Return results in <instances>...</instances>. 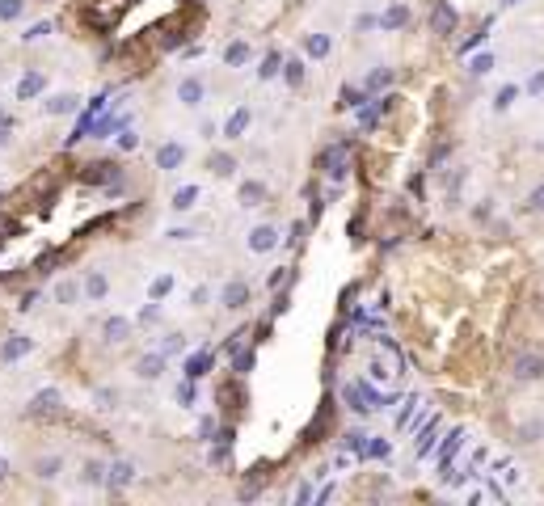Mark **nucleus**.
<instances>
[{"instance_id":"f257e3e1","label":"nucleus","mask_w":544,"mask_h":506,"mask_svg":"<svg viewBox=\"0 0 544 506\" xmlns=\"http://www.w3.org/2000/svg\"><path fill=\"white\" fill-rule=\"evenodd\" d=\"M371 342H376L371 380H376V384H393V380H401V375H406V355H401V346H397L388 333H376Z\"/></svg>"},{"instance_id":"f03ea898","label":"nucleus","mask_w":544,"mask_h":506,"mask_svg":"<svg viewBox=\"0 0 544 506\" xmlns=\"http://www.w3.org/2000/svg\"><path fill=\"white\" fill-rule=\"evenodd\" d=\"M342 401H346L355 414H380L384 405H393V397L380 393V388L367 384V380H346V384H342Z\"/></svg>"},{"instance_id":"7ed1b4c3","label":"nucleus","mask_w":544,"mask_h":506,"mask_svg":"<svg viewBox=\"0 0 544 506\" xmlns=\"http://www.w3.org/2000/svg\"><path fill=\"white\" fill-rule=\"evenodd\" d=\"M455 26H460V13H455L448 0H430V30L439 34V39H448L455 34Z\"/></svg>"},{"instance_id":"20e7f679","label":"nucleus","mask_w":544,"mask_h":506,"mask_svg":"<svg viewBox=\"0 0 544 506\" xmlns=\"http://www.w3.org/2000/svg\"><path fill=\"white\" fill-rule=\"evenodd\" d=\"M460 443H464V430H460V426L448 430V439H439V452H435V472H439V477H448V468H452Z\"/></svg>"},{"instance_id":"39448f33","label":"nucleus","mask_w":544,"mask_h":506,"mask_svg":"<svg viewBox=\"0 0 544 506\" xmlns=\"http://www.w3.org/2000/svg\"><path fill=\"white\" fill-rule=\"evenodd\" d=\"M439 435H443V418L435 414V418H430V422H426V426H422V430H418V443H413V456H418V460H422V456H430V452H435V443H439Z\"/></svg>"},{"instance_id":"423d86ee","label":"nucleus","mask_w":544,"mask_h":506,"mask_svg":"<svg viewBox=\"0 0 544 506\" xmlns=\"http://www.w3.org/2000/svg\"><path fill=\"white\" fill-rule=\"evenodd\" d=\"M220 304H224L228 313H241V308L249 304V283H245V278H232V283H224Z\"/></svg>"},{"instance_id":"0eeeda50","label":"nucleus","mask_w":544,"mask_h":506,"mask_svg":"<svg viewBox=\"0 0 544 506\" xmlns=\"http://www.w3.org/2000/svg\"><path fill=\"white\" fill-rule=\"evenodd\" d=\"M203 97H207V85H203L198 76H181V81H178V101H181V106L198 110V106H203Z\"/></svg>"},{"instance_id":"6e6552de","label":"nucleus","mask_w":544,"mask_h":506,"mask_svg":"<svg viewBox=\"0 0 544 506\" xmlns=\"http://www.w3.org/2000/svg\"><path fill=\"white\" fill-rule=\"evenodd\" d=\"M515 380H544V355H536V350H528V355H519L515 359Z\"/></svg>"},{"instance_id":"1a4fd4ad","label":"nucleus","mask_w":544,"mask_h":506,"mask_svg":"<svg viewBox=\"0 0 544 506\" xmlns=\"http://www.w3.org/2000/svg\"><path fill=\"white\" fill-rule=\"evenodd\" d=\"M329 418H333V401L325 397V405L317 410V418L308 422V430H304V443H321V435L329 430Z\"/></svg>"},{"instance_id":"9d476101","label":"nucleus","mask_w":544,"mask_h":506,"mask_svg":"<svg viewBox=\"0 0 544 506\" xmlns=\"http://www.w3.org/2000/svg\"><path fill=\"white\" fill-rule=\"evenodd\" d=\"M30 346H34V342H30L26 333H9V342L0 346V363H17L21 355H30Z\"/></svg>"},{"instance_id":"9b49d317","label":"nucleus","mask_w":544,"mask_h":506,"mask_svg":"<svg viewBox=\"0 0 544 506\" xmlns=\"http://www.w3.org/2000/svg\"><path fill=\"white\" fill-rule=\"evenodd\" d=\"M274 245H278V232H274L271 224H258V228L249 232V249H253V253H271Z\"/></svg>"},{"instance_id":"f8f14e48","label":"nucleus","mask_w":544,"mask_h":506,"mask_svg":"<svg viewBox=\"0 0 544 506\" xmlns=\"http://www.w3.org/2000/svg\"><path fill=\"white\" fill-rule=\"evenodd\" d=\"M271 198V190H266V182H241V207H262Z\"/></svg>"},{"instance_id":"ddd939ff","label":"nucleus","mask_w":544,"mask_h":506,"mask_svg":"<svg viewBox=\"0 0 544 506\" xmlns=\"http://www.w3.org/2000/svg\"><path fill=\"white\" fill-rule=\"evenodd\" d=\"M376 26L380 30H401V26H409V9L406 4H388L384 17H376Z\"/></svg>"},{"instance_id":"4468645a","label":"nucleus","mask_w":544,"mask_h":506,"mask_svg":"<svg viewBox=\"0 0 544 506\" xmlns=\"http://www.w3.org/2000/svg\"><path fill=\"white\" fill-rule=\"evenodd\" d=\"M161 371H165V355H161V350H152V355H143V359H139V363H136V375H139V380H156Z\"/></svg>"},{"instance_id":"2eb2a0df","label":"nucleus","mask_w":544,"mask_h":506,"mask_svg":"<svg viewBox=\"0 0 544 506\" xmlns=\"http://www.w3.org/2000/svg\"><path fill=\"white\" fill-rule=\"evenodd\" d=\"M181 161H186V148L181 143H161V152H156V165L169 173V169H178Z\"/></svg>"},{"instance_id":"dca6fc26","label":"nucleus","mask_w":544,"mask_h":506,"mask_svg":"<svg viewBox=\"0 0 544 506\" xmlns=\"http://www.w3.org/2000/svg\"><path fill=\"white\" fill-rule=\"evenodd\" d=\"M211 363H216V359H211V350L190 355V359H186V380H203V375L211 371Z\"/></svg>"},{"instance_id":"f3484780","label":"nucleus","mask_w":544,"mask_h":506,"mask_svg":"<svg viewBox=\"0 0 544 506\" xmlns=\"http://www.w3.org/2000/svg\"><path fill=\"white\" fill-rule=\"evenodd\" d=\"M127 338H131V321H127V317H110V321H106V342H110V346H119V342H127Z\"/></svg>"},{"instance_id":"a211bd4d","label":"nucleus","mask_w":544,"mask_h":506,"mask_svg":"<svg viewBox=\"0 0 544 506\" xmlns=\"http://www.w3.org/2000/svg\"><path fill=\"white\" fill-rule=\"evenodd\" d=\"M249 118H253V114H249V106H241V110L224 123V139H241V136H245V127H249Z\"/></svg>"},{"instance_id":"6ab92c4d","label":"nucleus","mask_w":544,"mask_h":506,"mask_svg":"<svg viewBox=\"0 0 544 506\" xmlns=\"http://www.w3.org/2000/svg\"><path fill=\"white\" fill-rule=\"evenodd\" d=\"M304 51H308L313 59H325V55L333 51V39H329V34H308V39H304Z\"/></svg>"},{"instance_id":"aec40b11","label":"nucleus","mask_w":544,"mask_h":506,"mask_svg":"<svg viewBox=\"0 0 544 506\" xmlns=\"http://www.w3.org/2000/svg\"><path fill=\"white\" fill-rule=\"evenodd\" d=\"M249 55H253V51H249V43H228V46H224V64H228V68L249 64Z\"/></svg>"},{"instance_id":"412c9836","label":"nucleus","mask_w":544,"mask_h":506,"mask_svg":"<svg viewBox=\"0 0 544 506\" xmlns=\"http://www.w3.org/2000/svg\"><path fill=\"white\" fill-rule=\"evenodd\" d=\"M85 178H89V182H114V178H119V169H114L110 161H101V165L93 161V165H85Z\"/></svg>"},{"instance_id":"4be33fe9","label":"nucleus","mask_w":544,"mask_h":506,"mask_svg":"<svg viewBox=\"0 0 544 506\" xmlns=\"http://www.w3.org/2000/svg\"><path fill=\"white\" fill-rule=\"evenodd\" d=\"M278 76H283L291 89H300V85H304V64H300V59H283V72H278Z\"/></svg>"},{"instance_id":"5701e85b","label":"nucleus","mask_w":544,"mask_h":506,"mask_svg":"<svg viewBox=\"0 0 544 506\" xmlns=\"http://www.w3.org/2000/svg\"><path fill=\"white\" fill-rule=\"evenodd\" d=\"M207 169H211L216 178H228V173L236 169V161H232L228 152H211V156H207Z\"/></svg>"},{"instance_id":"b1692460","label":"nucleus","mask_w":544,"mask_h":506,"mask_svg":"<svg viewBox=\"0 0 544 506\" xmlns=\"http://www.w3.org/2000/svg\"><path fill=\"white\" fill-rule=\"evenodd\" d=\"M55 405H59V393H55V388H43V393L30 401V414H51Z\"/></svg>"},{"instance_id":"393cba45","label":"nucleus","mask_w":544,"mask_h":506,"mask_svg":"<svg viewBox=\"0 0 544 506\" xmlns=\"http://www.w3.org/2000/svg\"><path fill=\"white\" fill-rule=\"evenodd\" d=\"M43 72H30V76H21V85H17V97H21V101H30V97H34V93H43Z\"/></svg>"},{"instance_id":"a878e982","label":"nucleus","mask_w":544,"mask_h":506,"mask_svg":"<svg viewBox=\"0 0 544 506\" xmlns=\"http://www.w3.org/2000/svg\"><path fill=\"white\" fill-rule=\"evenodd\" d=\"M76 110V97L72 93H55L51 101H46V114H72Z\"/></svg>"},{"instance_id":"bb28decb","label":"nucleus","mask_w":544,"mask_h":506,"mask_svg":"<svg viewBox=\"0 0 544 506\" xmlns=\"http://www.w3.org/2000/svg\"><path fill=\"white\" fill-rule=\"evenodd\" d=\"M278 72H283V55H278V51H266V59H262L258 76H262V81H274Z\"/></svg>"},{"instance_id":"cd10ccee","label":"nucleus","mask_w":544,"mask_h":506,"mask_svg":"<svg viewBox=\"0 0 544 506\" xmlns=\"http://www.w3.org/2000/svg\"><path fill=\"white\" fill-rule=\"evenodd\" d=\"M131 477H136V468H131V464H127V460H119V464H114V468H110V485H114V490H123V485H131Z\"/></svg>"},{"instance_id":"c85d7f7f","label":"nucleus","mask_w":544,"mask_h":506,"mask_svg":"<svg viewBox=\"0 0 544 506\" xmlns=\"http://www.w3.org/2000/svg\"><path fill=\"white\" fill-rule=\"evenodd\" d=\"M384 456H388V443H384V439H371V443L363 439V447H359V460H384Z\"/></svg>"},{"instance_id":"c756f323","label":"nucleus","mask_w":544,"mask_h":506,"mask_svg":"<svg viewBox=\"0 0 544 506\" xmlns=\"http://www.w3.org/2000/svg\"><path fill=\"white\" fill-rule=\"evenodd\" d=\"M194 203H198V186H181L173 194V211H190Z\"/></svg>"},{"instance_id":"7c9ffc66","label":"nucleus","mask_w":544,"mask_h":506,"mask_svg":"<svg viewBox=\"0 0 544 506\" xmlns=\"http://www.w3.org/2000/svg\"><path fill=\"white\" fill-rule=\"evenodd\" d=\"M388 81H393V72H388V68H376V72H371V76H367V81H363V93H367V97H371V93H376V89H384V85H388Z\"/></svg>"},{"instance_id":"2f4dec72","label":"nucleus","mask_w":544,"mask_h":506,"mask_svg":"<svg viewBox=\"0 0 544 506\" xmlns=\"http://www.w3.org/2000/svg\"><path fill=\"white\" fill-rule=\"evenodd\" d=\"M106 287H110V283H106V275H97V270L85 278V295H93V300H101V295H106Z\"/></svg>"},{"instance_id":"473e14b6","label":"nucleus","mask_w":544,"mask_h":506,"mask_svg":"<svg viewBox=\"0 0 544 506\" xmlns=\"http://www.w3.org/2000/svg\"><path fill=\"white\" fill-rule=\"evenodd\" d=\"M490 68H494V55H473L468 59V72L473 76H490Z\"/></svg>"},{"instance_id":"72a5a7b5","label":"nucleus","mask_w":544,"mask_h":506,"mask_svg":"<svg viewBox=\"0 0 544 506\" xmlns=\"http://www.w3.org/2000/svg\"><path fill=\"white\" fill-rule=\"evenodd\" d=\"M26 9V0H0V21H17Z\"/></svg>"},{"instance_id":"f704fd0d","label":"nucleus","mask_w":544,"mask_h":506,"mask_svg":"<svg viewBox=\"0 0 544 506\" xmlns=\"http://www.w3.org/2000/svg\"><path fill=\"white\" fill-rule=\"evenodd\" d=\"M59 468H64V460H59V456H46V460H39V477H43V481H51Z\"/></svg>"},{"instance_id":"c9c22d12","label":"nucleus","mask_w":544,"mask_h":506,"mask_svg":"<svg viewBox=\"0 0 544 506\" xmlns=\"http://www.w3.org/2000/svg\"><path fill=\"white\" fill-rule=\"evenodd\" d=\"M485 34H490V21H485V26H481V30H477V34H468V39H464V43H460V55H468V51H473V46H481V43H485Z\"/></svg>"},{"instance_id":"e433bc0d","label":"nucleus","mask_w":544,"mask_h":506,"mask_svg":"<svg viewBox=\"0 0 544 506\" xmlns=\"http://www.w3.org/2000/svg\"><path fill=\"white\" fill-rule=\"evenodd\" d=\"M515 97H519V89H515V85H502L498 97H494V106H498V110H510V101H515Z\"/></svg>"},{"instance_id":"4c0bfd02","label":"nucleus","mask_w":544,"mask_h":506,"mask_svg":"<svg viewBox=\"0 0 544 506\" xmlns=\"http://www.w3.org/2000/svg\"><path fill=\"white\" fill-rule=\"evenodd\" d=\"M76 291H81L76 283H59V287H55V300H59V304H72V300H76Z\"/></svg>"},{"instance_id":"58836bf2","label":"nucleus","mask_w":544,"mask_h":506,"mask_svg":"<svg viewBox=\"0 0 544 506\" xmlns=\"http://www.w3.org/2000/svg\"><path fill=\"white\" fill-rule=\"evenodd\" d=\"M169 291H173V278H169V275L152 278V300H161V295H169Z\"/></svg>"},{"instance_id":"ea45409f","label":"nucleus","mask_w":544,"mask_h":506,"mask_svg":"<svg viewBox=\"0 0 544 506\" xmlns=\"http://www.w3.org/2000/svg\"><path fill=\"white\" fill-rule=\"evenodd\" d=\"M296 275V270H291V266H278V270H274L271 278H266V287H271V291H278V287H283V283H287V278Z\"/></svg>"},{"instance_id":"a19ab883","label":"nucleus","mask_w":544,"mask_h":506,"mask_svg":"<svg viewBox=\"0 0 544 506\" xmlns=\"http://www.w3.org/2000/svg\"><path fill=\"white\" fill-rule=\"evenodd\" d=\"M106 481V468L101 464H85V485H101Z\"/></svg>"},{"instance_id":"79ce46f5","label":"nucleus","mask_w":544,"mask_h":506,"mask_svg":"<svg viewBox=\"0 0 544 506\" xmlns=\"http://www.w3.org/2000/svg\"><path fill=\"white\" fill-rule=\"evenodd\" d=\"M359 101H367V93H359V89H342V106H359Z\"/></svg>"},{"instance_id":"37998d69","label":"nucleus","mask_w":544,"mask_h":506,"mask_svg":"<svg viewBox=\"0 0 544 506\" xmlns=\"http://www.w3.org/2000/svg\"><path fill=\"white\" fill-rule=\"evenodd\" d=\"M528 207H532V211H544V182L536 186V190H532V198H528Z\"/></svg>"},{"instance_id":"c03bdc74","label":"nucleus","mask_w":544,"mask_h":506,"mask_svg":"<svg viewBox=\"0 0 544 506\" xmlns=\"http://www.w3.org/2000/svg\"><path fill=\"white\" fill-rule=\"evenodd\" d=\"M528 93H544V68H540V72H532V76H528Z\"/></svg>"},{"instance_id":"a18cd8bd","label":"nucleus","mask_w":544,"mask_h":506,"mask_svg":"<svg viewBox=\"0 0 544 506\" xmlns=\"http://www.w3.org/2000/svg\"><path fill=\"white\" fill-rule=\"evenodd\" d=\"M371 26H376V17H371V13H359V17H355V30H371Z\"/></svg>"},{"instance_id":"49530a36","label":"nucleus","mask_w":544,"mask_h":506,"mask_svg":"<svg viewBox=\"0 0 544 506\" xmlns=\"http://www.w3.org/2000/svg\"><path fill=\"white\" fill-rule=\"evenodd\" d=\"M296 502H313V485H308V481H304V485L296 490Z\"/></svg>"},{"instance_id":"de8ad7c7","label":"nucleus","mask_w":544,"mask_h":506,"mask_svg":"<svg viewBox=\"0 0 544 506\" xmlns=\"http://www.w3.org/2000/svg\"><path fill=\"white\" fill-rule=\"evenodd\" d=\"M190 304H198V308H203V304H207V287H194V295H190Z\"/></svg>"},{"instance_id":"09e8293b","label":"nucleus","mask_w":544,"mask_h":506,"mask_svg":"<svg viewBox=\"0 0 544 506\" xmlns=\"http://www.w3.org/2000/svg\"><path fill=\"white\" fill-rule=\"evenodd\" d=\"M9 131H13V123H9V118L0 114V143H9Z\"/></svg>"},{"instance_id":"8fccbe9b","label":"nucleus","mask_w":544,"mask_h":506,"mask_svg":"<svg viewBox=\"0 0 544 506\" xmlns=\"http://www.w3.org/2000/svg\"><path fill=\"white\" fill-rule=\"evenodd\" d=\"M4 477H9V460H4V456H0V481H4Z\"/></svg>"}]
</instances>
